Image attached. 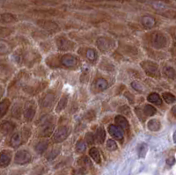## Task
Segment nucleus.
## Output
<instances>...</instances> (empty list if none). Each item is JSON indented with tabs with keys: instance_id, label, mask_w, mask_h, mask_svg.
<instances>
[{
	"instance_id": "obj_14",
	"label": "nucleus",
	"mask_w": 176,
	"mask_h": 175,
	"mask_svg": "<svg viewBox=\"0 0 176 175\" xmlns=\"http://www.w3.org/2000/svg\"><path fill=\"white\" fill-rule=\"evenodd\" d=\"M147 100H148L151 103H153V104L158 105V106H160V105L162 104V100H161V98H160V95H159L158 93H156V92H152V93L149 94L148 97H147Z\"/></svg>"
},
{
	"instance_id": "obj_11",
	"label": "nucleus",
	"mask_w": 176,
	"mask_h": 175,
	"mask_svg": "<svg viewBox=\"0 0 176 175\" xmlns=\"http://www.w3.org/2000/svg\"><path fill=\"white\" fill-rule=\"evenodd\" d=\"M34 115H35V108H34V107L32 104L27 105V107H26L25 112H24V115H25L26 120L31 121L33 118Z\"/></svg>"
},
{
	"instance_id": "obj_13",
	"label": "nucleus",
	"mask_w": 176,
	"mask_h": 175,
	"mask_svg": "<svg viewBox=\"0 0 176 175\" xmlns=\"http://www.w3.org/2000/svg\"><path fill=\"white\" fill-rule=\"evenodd\" d=\"M105 137H106V132H105L104 129L99 128V129L96 130L94 138L96 139V141H97L99 144H103V143H104V140H105Z\"/></svg>"
},
{
	"instance_id": "obj_12",
	"label": "nucleus",
	"mask_w": 176,
	"mask_h": 175,
	"mask_svg": "<svg viewBox=\"0 0 176 175\" xmlns=\"http://www.w3.org/2000/svg\"><path fill=\"white\" fill-rule=\"evenodd\" d=\"M147 127L151 131H158V130L160 129L161 124H160V122L158 119H152V120L149 121Z\"/></svg>"
},
{
	"instance_id": "obj_25",
	"label": "nucleus",
	"mask_w": 176,
	"mask_h": 175,
	"mask_svg": "<svg viewBox=\"0 0 176 175\" xmlns=\"http://www.w3.org/2000/svg\"><path fill=\"white\" fill-rule=\"evenodd\" d=\"M10 45L4 41H0V54L1 55H4L7 54L10 51Z\"/></svg>"
},
{
	"instance_id": "obj_4",
	"label": "nucleus",
	"mask_w": 176,
	"mask_h": 175,
	"mask_svg": "<svg viewBox=\"0 0 176 175\" xmlns=\"http://www.w3.org/2000/svg\"><path fill=\"white\" fill-rule=\"evenodd\" d=\"M141 65L145 71L148 74H153L158 70V64L152 61H144Z\"/></svg>"
},
{
	"instance_id": "obj_10",
	"label": "nucleus",
	"mask_w": 176,
	"mask_h": 175,
	"mask_svg": "<svg viewBox=\"0 0 176 175\" xmlns=\"http://www.w3.org/2000/svg\"><path fill=\"white\" fill-rule=\"evenodd\" d=\"M97 46L100 50L106 51L110 48V41L107 38L100 37L97 40Z\"/></svg>"
},
{
	"instance_id": "obj_27",
	"label": "nucleus",
	"mask_w": 176,
	"mask_h": 175,
	"mask_svg": "<svg viewBox=\"0 0 176 175\" xmlns=\"http://www.w3.org/2000/svg\"><path fill=\"white\" fill-rule=\"evenodd\" d=\"M57 45H58L59 48H61L63 50H66V49L70 48L69 42L65 39H63V38H61V39L57 40Z\"/></svg>"
},
{
	"instance_id": "obj_2",
	"label": "nucleus",
	"mask_w": 176,
	"mask_h": 175,
	"mask_svg": "<svg viewBox=\"0 0 176 175\" xmlns=\"http://www.w3.org/2000/svg\"><path fill=\"white\" fill-rule=\"evenodd\" d=\"M31 154L25 151V150H22V151H19L16 155H15V158H14V162L18 165H25V164H27L31 161Z\"/></svg>"
},
{
	"instance_id": "obj_42",
	"label": "nucleus",
	"mask_w": 176,
	"mask_h": 175,
	"mask_svg": "<svg viewBox=\"0 0 176 175\" xmlns=\"http://www.w3.org/2000/svg\"><path fill=\"white\" fill-rule=\"evenodd\" d=\"M175 39H176V30L175 32Z\"/></svg>"
},
{
	"instance_id": "obj_15",
	"label": "nucleus",
	"mask_w": 176,
	"mask_h": 175,
	"mask_svg": "<svg viewBox=\"0 0 176 175\" xmlns=\"http://www.w3.org/2000/svg\"><path fill=\"white\" fill-rule=\"evenodd\" d=\"M21 142H22V138L19 133H15L11 138V145L13 148L19 147L21 144Z\"/></svg>"
},
{
	"instance_id": "obj_30",
	"label": "nucleus",
	"mask_w": 176,
	"mask_h": 175,
	"mask_svg": "<svg viewBox=\"0 0 176 175\" xmlns=\"http://www.w3.org/2000/svg\"><path fill=\"white\" fill-rule=\"evenodd\" d=\"M1 19L2 21L4 22H6V23H9V22H12L15 20V17L11 14H9V13H5V14H3L1 15Z\"/></svg>"
},
{
	"instance_id": "obj_26",
	"label": "nucleus",
	"mask_w": 176,
	"mask_h": 175,
	"mask_svg": "<svg viewBox=\"0 0 176 175\" xmlns=\"http://www.w3.org/2000/svg\"><path fill=\"white\" fill-rule=\"evenodd\" d=\"M144 112H145V115H147V116H152V115H154L157 113V110H156V108L153 107L152 106H151V105H146V106L145 107V108H144Z\"/></svg>"
},
{
	"instance_id": "obj_38",
	"label": "nucleus",
	"mask_w": 176,
	"mask_h": 175,
	"mask_svg": "<svg viewBox=\"0 0 176 175\" xmlns=\"http://www.w3.org/2000/svg\"><path fill=\"white\" fill-rule=\"evenodd\" d=\"M10 30L7 29V28H2L0 27V35H3V36H5V35H8L10 33Z\"/></svg>"
},
{
	"instance_id": "obj_41",
	"label": "nucleus",
	"mask_w": 176,
	"mask_h": 175,
	"mask_svg": "<svg viewBox=\"0 0 176 175\" xmlns=\"http://www.w3.org/2000/svg\"><path fill=\"white\" fill-rule=\"evenodd\" d=\"M173 139H174V142L175 144H176V130L174 132V136H173Z\"/></svg>"
},
{
	"instance_id": "obj_31",
	"label": "nucleus",
	"mask_w": 176,
	"mask_h": 175,
	"mask_svg": "<svg viewBox=\"0 0 176 175\" xmlns=\"http://www.w3.org/2000/svg\"><path fill=\"white\" fill-rule=\"evenodd\" d=\"M117 144H116V143L114 141V140H108V143H107V149L108 150V151H110V152H114V151H115V150H117Z\"/></svg>"
},
{
	"instance_id": "obj_22",
	"label": "nucleus",
	"mask_w": 176,
	"mask_h": 175,
	"mask_svg": "<svg viewBox=\"0 0 176 175\" xmlns=\"http://www.w3.org/2000/svg\"><path fill=\"white\" fill-rule=\"evenodd\" d=\"M53 130H54V125L53 124H47L42 129V130L41 131V135L42 137H49L53 133Z\"/></svg>"
},
{
	"instance_id": "obj_21",
	"label": "nucleus",
	"mask_w": 176,
	"mask_h": 175,
	"mask_svg": "<svg viewBox=\"0 0 176 175\" xmlns=\"http://www.w3.org/2000/svg\"><path fill=\"white\" fill-rule=\"evenodd\" d=\"M89 154L91 156V158L96 162V163H100V154L99 152V151L96 148H92L89 151Z\"/></svg>"
},
{
	"instance_id": "obj_7",
	"label": "nucleus",
	"mask_w": 176,
	"mask_h": 175,
	"mask_svg": "<svg viewBox=\"0 0 176 175\" xmlns=\"http://www.w3.org/2000/svg\"><path fill=\"white\" fill-rule=\"evenodd\" d=\"M14 128H15V125L12 122H4L0 124V133L4 135V136H7V135L11 134Z\"/></svg>"
},
{
	"instance_id": "obj_5",
	"label": "nucleus",
	"mask_w": 176,
	"mask_h": 175,
	"mask_svg": "<svg viewBox=\"0 0 176 175\" xmlns=\"http://www.w3.org/2000/svg\"><path fill=\"white\" fill-rule=\"evenodd\" d=\"M108 132L115 139H117L119 141H123V140L124 136H123V133L122 129L119 127H117L115 125H110L108 127Z\"/></svg>"
},
{
	"instance_id": "obj_39",
	"label": "nucleus",
	"mask_w": 176,
	"mask_h": 175,
	"mask_svg": "<svg viewBox=\"0 0 176 175\" xmlns=\"http://www.w3.org/2000/svg\"><path fill=\"white\" fill-rule=\"evenodd\" d=\"M175 158H170V159H168L167 160V164L168 165V166H173L174 164H175Z\"/></svg>"
},
{
	"instance_id": "obj_24",
	"label": "nucleus",
	"mask_w": 176,
	"mask_h": 175,
	"mask_svg": "<svg viewBox=\"0 0 176 175\" xmlns=\"http://www.w3.org/2000/svg\"><path fill=\"white\" fill-rule=\"evenodd\" d=\"M162 97L164 99V100L167 103V104H172L174 102H175L176 98L170 92H164L162 94Z\"/></svg>"
},
{
	"instance_id": "obj_8",
	"label": "nucleus",
	"mask_w": 176,
	"mask_h": 175,
	"mask_svg": "<svg viewBox=\"0 0 176 175\" xmlns=\"http://www.w3.org/2000/svg\"><path fill=\"white\" fill-rule=\"evenodd\" d=\"M11 160V153L8 151H3L0 153V166H7Z\"/></svg>"
},
{
	"instance_id": "obj_40",
	"label": "nucleus",
	"mask_w": 176,
	"mask_h": 175,
	"mask_svg": "<svg viewBox=\"0 0 176 175\" xmlns=\"http://www.w3.org/2000/svg\"><path fill=\"white\" fill-rule=\"evenodd\" d=\"M171 111H172V114L174 115V116L176 118V106L172 107V110H171Z\"/></svg>"
},
{
	"instance_id": "obj_16",
	"label": "nucleus",
	"mask_w": 176,
	"mask_h": 175,
	"mask_svg": "<svg viewBox=\"0 0 176 175\" xmlns=\"http://www.w3.org/2000/svg\"><path fill=\"white\" fill-rule=\"evenodd\" d=\"M142 23L145 27L152 28L155 26V19L152 17H150V16H145L142 18Z\"/></svg>"
},
{
	"instance_id": "obj_17",
	"label": "nucleus",
	"mask_w": 176,
	"mask_h": 175,
	"mask_svg": "<svg viewBox=\"0 0 176 175\" xmlns=\"http://www.w3.org/2000/svg\"><path fill=\"white\" fill-rule=\"evenodd\" d=\"M95 86L99 91H104L108 87V83L104 78H99L95 83Z\"/></svg>"
},
{
	"instance_id": "obj_36",
	"label": "nucleus",
	"mask_w": 176,
	"mask_h": 175,
	"mask_svg": "<svg viewBox=\"0 0 176 175\" xmlns=\"http://www.w3.org/2000/svg\"><path fill=\"white\" fill-rule=\"evenodd\" d=\"M45 22V25H41L43 27H45V28H48V29H50V28H54V27H56V25L55 24V23H53V22H50V21H48V22H47V21H44Z\"/></svg>"
},
{
	"instance_id": "obj_35",
	"label": "nucleus",
	"mask_w": 176,
	"mask_h": 175,
	"mask_svg": "<svg viewBox=\"0 0 176 175\" xmlns=\"http://www.w3.org/2000/svg\"><path fill=\"white\" fill-rule=\"evenodd\" d=\"M131 86H132L136 91H138V92H142V91H143V86H142L139 83H138V82H136V81H134V82L131 83Z\"/></svg>"
},
{
	"instance_id": "obj_9",
	"label": "nucleus",
	"mask_w": 176,
	"mask_h": 175,
	"mask_svg": "<svg viewBox=\"0 0 176 175\" xmlns=\"http://www.w3.org/2000/svg\"><path fill=\"white\" fill-rule=\"evenodd\" d=\"M116 124H118L119 127H121L124 130H128L130 129V124H129V122L128 120L124 117V116H122V115H117L115 119Z\"/></svg>"
},
{
	"instance_id": "obj_20",
	"label": "nucleus",
	"mask_w": 176,
	"mask_h": 175,
	"mask_svg": "<svg viewBox=\"0 0 176 175\" xmlns=\"http://www.w3.org/2000/svg\"><path fill=\"white\" fill-rule=\"evenodd\" d=\"M163 72H164V74H165L167 78H171V79H175L176 78V71L173 67L166 66V67L164 68V70H163Z\"/></svg>"
},
{
	"instance_id": "obj_19",
	"label": "nucleus",
	"mask_w": 176,
	"mask_h": 175,
	"mask_svg": "<svg viewBox=\"0 0 176 175\" xmlns=\"http://www.w3.org/2000/svg\"><path fill=\"white\" fill-rule=\"evenodd\" d=\"M10 107V101L8 100H4L0 102V118H2L7 112Z\"/></svg>"
},
{
	"instance_id": "obj_1",
	"label": "nucleus",
	"mask_w": 176,
	"mask_h": 175,
	"mask_svg": "<svg viewBox=\"0 0 176 175\" xmlns=\"http://www.w3.org/2000/svg\"><path fill=\"white\" fill-rule=\"evenodd\" d=\"M151 43L155 48H163L167 44L166 36L160 32H154L151 37Z\"/></svg>"
},
{
	"instance_id": "obj_3",
	"label": "nucleus",
	"mask_w": 176,
	"mask_h": 175,
	"mask_svg": "<svg viewBox=\"0 0 176 175\" xmlns=\"http://www.w3.org/2000/svg\"><path fill=\"white\" fill-rule=\"evenodd\" d=\"M68 137V129L64 126L60 127L56 129L53 136V140L56 143H61L64 141Z\"/></svg>"
},
{
	"instance_id": "obj_6",
	"label": "nucleus",
	"mask_w": 176,
	"mask_h": 175,
	"mask_svg": "<svg viewBox=\"0 0 176 175\" xmlns=\"http://www.w3.org/2000/svg\"><path fill=\"white\" fill-rule=\"evenodd\" d=\"M62 63L66 67H74L78 63V60L71 55H65L62 57Z\"/></svg>"
},
{
	"instance_id": "obj_29",
	"label": "nucleus",
	"mask_w": 176,
	"mask_h": 175,
	"mask_svg": "<svg viewBox=\"0 0 176 175\" xmlns=\"http://www.w3.org/2000/svg\"><path fill=\"white\" fill-rule=\"evenodd\" d=\"M147 150H148V147L145 144H140L139 148H138V155L140 158H145L146 153H147Z\"/></svg>"
},
{
	"instance_id": "obj_28",
	"label": "nucleus",
	"mask_w": 176,
	"mask_h": 175,
	"mask_svg": "<svg viewBox=\"0 0 176 175\" xmlns=\"http://www.w3.org/2000/svg\"><path fill=\"white\" fill-rule=\"evenodd\" d=\"M53 100H54V96H53L52 94H48V95H47V96L44 98L43 101H42V106H43L44 107H49V106L52 104Z\"/></svg>"
},
{
	"instance_id": "obj_18",
	"label": "nucleus",
	"mask_w": 176,
	"mask_h": 175,
	"mask_svg": "<svg viewBox=\"0 0 176 175\" xmlns=\"http://www.w3.org/2000/svg\"><path fill=\"white\" fill-rule=\"evenodd\" d=\"M48 146V143L47 141H41V142H40V143H38L36 144L35 151H36L37 153L41 154V153H43L47 150Z\"/></svg>"
},
{
	"instance_id": "obj_23",
	"label": "nucleus",
	"mask_w": 176,
	"mask_h": 175,
	"mask_svg": "<svg viewBox=\"0 0 176 175\" xmlns=\"http://www.w3.org/2000/svg\"><path fill=\"white\" fill-rule=\"evenodd\" d=\"M67 101H68L67 96L62 97V99L59 100V102H58V104H57V107H56V112H57V113H59V112H61L62 110L64 109V107H65L66 105H67Z\"/></svg>"
},
{
	"instance_id": "obj_37",
	"label": "nucleus",
	"mask_w": 176,
	"mask_h": 175,
	"mask_svg": "<svg viewBox=\"0 0 176 175\" xmlns=\"http://www.w3.org/2000/svg\"><path fill=\"white\" fill-rule=\"evenodd\" d=\"M59 149H57L56 151V150H53L52 151V152L49 154V158H48V159H54V158H56L57 155H58V153H59Z\"/></svg>"
},
{
	"instance_id": "obj_33",
	"label": "nucleus",
	"mask_w": 176,
	"mask_h": 175,
	"mask_svg": "<svg viewBox=\"0 0 176 175\" xmlns=\"http://www.w3.org/2000/svg\"><path fill=\"white\" fill-rule=\"evenodd\" d=\"M96 56H97V55H96L95 50H93V49H88L86 51V57H87L88 60L94 61L95 58H96Z\"/></svg>"
},
{
	"instance_id": "obj_34",
	"label": "nucleus",
	"mask_w": 176,
	"mask_h": 175,
	"mask_svg": "<svg viewBox=\"0 0 176 175\" xmlns=\"http://www.w3.org/2000/svg\"><path fill=\"white\" fill-rule=\"evenodd\" d=\"M86 142H87L88 144H94L95 138H94V136L93 135V133H87L86 136Z\"/></svg>"
},
{
	"instance_id": "obj_32",
	"label": "nucleus",
	"mask_w": 176,
	"mask_h": 175,
	"mask_svg": "<svg viewBox=\"0 0 176 175\" xmlns=\"http://www.w3.org/2000/svg\"><path fill=\"white\" fill-rule=\"evenodd\" d=\"M86 145L85 142L82 140L78 141V144H76V150L78 152H84L86 151Z\"/></svg>"
}]
</instances>
